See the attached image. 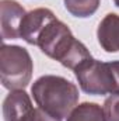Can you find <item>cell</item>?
<instances>
[{
    "instance_id": "6da1fadb",
    "label": "cell",
    "mask_w": 119,
    "mask_h": 121,
    "mask_svg": "<svg viewBox=\"0 0 119 121\" xmlns=\"http://www.w3.org/2000/svg\"><path fill=\"white\" fill-rule=\"evenodd\" d=\"M35 47H38L46 56L58 60L62 66L71 70L84 60L92 58L87 47L79 41L70 28L58 17L49 21L41 31Z\"/></svg>"
},
{
    "instance_id": "7a4b0ae2",
    "label": "cell",
    "mask_w": 119,
    "mask_h": 121,
    "mask_svg": "<svg viewBox=\"0 0 119 121\" xmlns=\"http://www.w3.org/2000/svg\"><path fill=\"white\" fill-rule=\"evenodd\" d=\"M31 94L41 110L60 121L69 117L80 97L74 83L56 75H44L38 78L31 86Z\"/></svg>"
},
{
    "instance_id": "3957f363",
    "label": "cell",
    "mask_w": 119,
    "mask_h": 121,
    "mask_svg": "<svg viewBox=\"0 0 119 121\" xmlns=\"http://www.w3.org/2000/svg\"><path fill=\"white\" fill-rule=\"evenodd\" d=\"M34 62L30 52L18 45L3 44L0 49V80L8 90L25 89L31 82Z\"/></svg>"
},
{
    "instance_id": "277c9868",
    "label": "cell",
    "mask_w": 119,
    "mask_h": 121,
    "mask_svg": "<svg viewBox=\"0 0 119 121\" xmlns=\"http://www.w3.org/2000/svg\"><path fill=\"white\" fill-rule=\"evenodd\" d=\"M73 72L79 86L87 94L104 96L116 93V80L111 62H101L90 58L80 63Z\"/></svg>"
},
{
    "instance_id": "5b68a950",
    "label": "cell",
    "mask_w": 119,
    "mask_h": 121,
    "mask_svg": "<svg viewBox=\"0 0 119 121\" xmlns=\"http://www.w3.org/2000/svg\"><path fill=\"white\" fill-rule=\"evenodd\" d=\"M27 14L25 9L16 0L0 1V23H1V39H18L20 26Z\"/></svg>"
},
{
    "instance_id": "8992f818",
    "label": "cell",
    "mask_w": 119,
    "mask_h": 121,
    "mask_svg": "<svg viewBox=\"0 0 119 121\" xmlns=\"http://www.w3.org/2000/svg\"><path fill=\"white\" fill-rule=\"evenodd\" d=\"M53 18H56L55 13L45 7L34 9V10L28 11L24 16L21 26H20V38L24 39L30 45H35L36 38L41 34V31Z\"/></svg>"
},
{
    "instance_id": "52a82bcc",
    "label": "cell",
    "mask_w": 119,
    "mask_h": 121,
    "mask_svg": "<svg viewBox=\"0 0 119 121\" xmlns=\"http://www.w3.org/2000/svg\"><path fill=\"white\" fill-rule=\"evenodd\" d=\"M97 39L105 52H119V14L108 13L98 24Z\"/></svg>"
},
{
    "instance_id": "ba28073f",
    "label": "cell",
    "mask_w": 119,
    "mask_h": 121,
    "mask_svg": "<svg viewBox=\"0 0 119 121\" xmlns=\"http://www.w3.org/2000/svg\"><path fill=\"white\" fill-rule=\"evenodd\" d=\"M32 107L31 97L24 89L21 90H10L3 101V117L4 121H11L18 117L23 111Z\"/></svg>"
},
{
    "instance_id": "9c48e42d",
    "label": "cell",
    "mask_w": 119,
    "mask_h": 121,
    "mask_svg": "<svg viewBox=\"0 0 119 121\" xmlns=\"http://www.w3.org/2000/svg\"><path fill=\"white\" fill-rule=\"evenodd\" d=\"M67 121H107L104 107L97 103H81L77 104L69 114Z\"/></svg>"
},
{
    "instance_id": "30bf717a",
    "label": "cell",
    "mask_w": 119,
    "mask_h": 121,
    "mask_svg": "<svg viewBox=\"0 0 119 121\" xmlns=\"http://www.w3.org/2000/svg\"><path fill=\"white\" fill-rule=\"evenodd\" d=\"M64 9L77 18L91 17L99 7L101 0H63Z\"/></svg>"
},
{
    "instance_id": "8fae6325",
    "label": "cell",
    "mask_w": 119,
    "mask_h": 121,
    "mask_svg": "<svg viewBox=\"0 0 119 121\" xmlns=\"http://www.w3.org/2000/svg\"><path fill=\"white\" fill-rule=\"evenodd\" d=\"M11 121H60V120H56L53 118L52 116L46 114L44 110H41L39 107H30L27 108L25 111H23L18 117H16L14 120Z\"/></svg>"
},
{
    "instance_id": "7c38bea8",
    "label": "cell",
    "mask_w": 119,
    "mask_h": 121,
    "mask_svg": "<svg viewBox=\"0 0 119 121\" xmlns=\"http://www.w3.org/2000/svg\"><path fill=\"white\" fill-rule=\"evenodd\" d=\"M107 121H119V93H112L104 101Z\"/></svg>"
},
{
    "instance_id": "4fadbf2b",
    "label": "cell",
    "mask_w": 119,
    "mask_h": 121,
    "mask_svg": "<svg viewBox=\"0 0 119 121\" xmlns=\"http://www.w3.org/2000/svg\"><path fill=\"white\" fill-rule=\"evenodd\" d=\"M111 66H112L114 76H115V80H116V93H119V60L111 62Z\"/></svg>"
},
{
    "instance_id": "5bb4252c",
    "label": "cell",
    "mask_w": 119,
    "mask_h": 121,
    "mask_svg": "<svg viewBox=\"0 0 119 121\" xmlns=\"http://www.w3.org/2000/svg\"><path fill=\"white\" fill-rule=\"evenodd\" d=\"M112 1H114V4H115L116 7H119V0H112Z\"/></svg>"
}]
</instances>
